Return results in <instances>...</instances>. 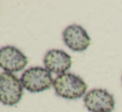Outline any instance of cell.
<instances>
[{
	"label": "cell",
	"instance_id": "1",
	"mask_svg": "<svg viewBox=\"0 0 122 112\" xmlns=\"http://www.w3.org/2000/svg\"><path fill=\"white\" fill-rule=\"evenodd\" d=\"M53 88L60 97L76 100L86 95L87 85L81 77L71 73H66L54 79Z\"/></svg>",
	"mask_w": 122,
	"mask_h": 112
},
{
	"label": "cell",
	"instance_id": "2",
	"mask_svg": "<svg viewBox=\"0 0 122 112\" xmlns=\"http://www.w3.org/2000/svg\"><path fill=\"white\" fill-rule=\"evenodd\" d=\"M23 86L32 93L42 92L53 86L51 73L45 68L32 67L24 71L20 79Z\"/></svg>",
	"mask_w": 122,
	"mask_h": 112
},
{
	"label": "cell",
	"instance_id": "3",
	"mask_svg": "<svg viewBox=\"0 0 122 112\" xmlns=\"http://www.w3.org/2000/svg\"><path fill=\"white\" fill-rule=\"evenodd\" d=\"M23 86L20 79L13 73H0V102L5 106H15L23 96Z\"/></svg>",
	"mask_w": 122,
	"mask_h": 112
},
{
	"label": "cell",
	"instance_id": "4",
	"mask_svg": "<svg viewBox=\"0 0 122 112\" xmlns=\"http://www.w3.org/2000/svg\"><path fill=\"white\" fill-rule=\"evenodd\" d=\"M84 104L90 112H112L116 101L114 96L106 89L96 88L85 95Z\"/></svg>",
	"mask_w": 122,
	"mask_h": 112
},
{
	"label": "cell",
	"instance_id": "5",
	"mask_svg": "<svg viewBox=\"0 0 122 112\" xmlns=\"http://www.w3.org/2000/svg\"><path fill=\"white\" fill-rule=\"evenodd\" d=\"M62 39L65 45L76 52L85 51L92 44V39L86 29L77 24L70 25L65 29Z\"/></svg>",
	"mask_w": 122,
	"mask_h": 112
},
{
	"label": "cell",
	"instance_id": "6",
	"mask_svg": "<svg viewBox=\"0 0 122 112\" xmlns=\"http://www.w3.org/2000/svg\"><path fill=\"white\" fill-rule=\"evenodd\" d=\"M27 58L18 48L11 45L0 49V68L7 73H13L25 69Z\"/></svg>",
	"mask_w": 122,
	"mask_h": 112
},
{
	"label": "cell",
	"instance_id": "7",
	"mask_svg": "<svg viewBox=\"0 0 122 112\" xmlns=\"http://www.w3.org/2000/svg\"><path fill=\"white\" fill-rule=\"evenodd\" d=\"M45 69L56 74L66 73L71 67L72 60L70 55L61 50H51L47 52L43 59Z\"/></svg>",
	"mask_w": 122,
	"mask_h": 112
}]
</instances>
